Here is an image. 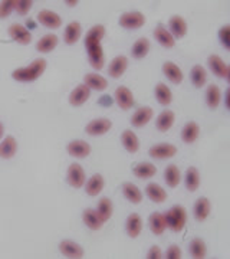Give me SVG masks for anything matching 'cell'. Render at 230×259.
Segmentation results:
<instances>
[{
  "instance_id": "1",
  "label": "cell",
  "mask_w": 230,
  "mask_h": 259,
  "mask_svg": "<svg viewBox=\"0 0 230 259\" xmlns=\"http://www.w3.org/2000/svg\"><path fill=\"white\" fill-rule=\"evenodd\" d=\"M105 36V28L102 25H95L86 32L85 36V48L89 57V64L95 69H102L105 57L101 48V40Z\"/></svg>"
},
{
  "instance_id": "2",
  "label": "cell",
  "mask_w": 230,
  "mask_h": 259,
  "mask_svg": "<svg viewBox=\"0 0 230 259\" xmlns=\"http://www.w3.org/2000/svg\"><path fill=\"white\" fill-rule=\"evenodd\" d=\"M46 65H48L46 61L42 59V58H39V59H35L32 64H29L28 67L16 69V71L12 74V77H13L15 81L23 82V84H26V82H33V81H36V79L45 72Z\"/></svg>"
},
{
  "instance_id": "3",
  "label": "cell",
  "mask_w": 230,
  "mask_h": 259,
  "mask_svg": "<svg viewBox=\"0 0 230 259\" xmlns=\"http://www.w3.org/2000/svg\"><path fill=\"white\" fill-rule=\"evenodd\" d=\"M164 216H165V222H167V228H170L176 233L182 232L187 222V212L180 204L172 206Z\"/></svg>"
},
{
  "instance_id": "4",
  "label": "cell",
  "mask_w": 230,
  "mask_h": 259,
  "mask_svg": "<svg viewBox=\"0 0 230 259\" xmlns=\"http://www.w3.org/2000/svg\"><path fill=\"white\" fill-rule=\"evenodd\" d=\"M145 23V18L143 13L140 12H130V13H124L120 18V25L125 29H138L144 26Z\"/></svg>"
},
{
  "instance_id": "5",
  "label": "cell",
  "mask_w": 230,
  "mask_h": 259,
  "mask_svg": "<svg viewBox=\"0 0 230 259\" xmlns=\"http://www.w3.org/2000/svg\"><path fill=\"white\" fill-rule=\"evenodd\" d=\"M85 180L86 176L84 169L77 163L71 164L69 169H68V182H69V184L72 187H75V189H79V187H82L85 184Z\"/></svg>"
},
{
  "instance_id": "6",
  "label": "cell",
  "mask_w": 230,
  "mask_h": 259,
  "mask_svg": "<svg viewBox=\"0 0 230 259\" xmlns=\"http://www.w3.org/2000/svg\"><path fill=\"white\" fill-rule=\"evenodd\" d=\"M177 154V147L172 144H155L150 148V156L157 160H164V159H170Z\"/></svg>"
},
{
  "instance_id": "7",
  "label": "cell",
  "mask_w": 230,
  "mask_h": 259,
  "mask_svg": "<svg viewBox=\"0 0 230 259\" xmlns=\"http://www.w3.org/2000/svg\"><path fill=\"white\" fill-rule=\"evenodd\" d=\"M111 127H112V123L108 118H98L86 125L85 131L86 134L89 135H102L106 134L111 130Z\"/></svg>"
},
{
  "instance_id": "8",
  "label": "cell",
  "mask_w": 230,
  "mask_h": 259,
  "mask_svg": "<svg viewBox=\"0 0 230 259\" xmlns=\"http://www.w3.org/2000/svg\"><path fill=\"white\" fill-rule=\"evenodd\" d=\"M115 101H117L120 108L130 110L131 107L134 106V95L127 86H120L115 91Z\"/></svg>"
},
{
  "instance_id": "9",
  "label": "cell",
  "mask_w": 230,
  "mask_h": 259,
  "mask_svg": "<svg viewBox=\"0 0 230 259\" xmlns=\"http://www.w3.org/2000/svg\"><path fill=\"white\" fill-rule=\"evenodd\" d=\"M67 150L69 156H72L75 159H85L91 153V145L82 140H75V141L68 144Z\"/></svg>"
},
{
  "instance_id": "10",
  "label": "cell",
  "mask_w": 230,
  "mask_h": 259,
  "mask_svg": "<svg viewBox=\"0 0 230 259\" xmlns=\"http://www.w3.org/2000/svg\"><path fill=\"white\" fill-rule=\"evenodd\" d=\"M39 23H42L43 26H46L49 29H58L62 25V19L61 16L56 15L52 10H40L38 15Z\"/></svg>"
},
{
  "instance_id": "11",
  "label": "cell",
  "mask_w": 230,
  "mask_h": 259,
  "mask_svg": "<svg viewBox=\"0 0 230 259\" xmlns=\"http://www.w3.org/2000/svg\"><path fill=\"white\" fill-rule=\"evenodd\" d=\"M89 95H91V89H89L85 84L78 85L77 88L71 92V95H69V102H71V106L81 107L82 104H85L86 101H88Z\"/></svg>"
},
{
  "instance_id": "12",
  "label": "cell",
  "mask_w": 230,
  "mask_h": 259,
  "mask_svg": "<svg viewBox=\"0 0 230 259\" xmlns=\"http://www.w3.org/2000/svg\"><path fill=\"white\" fill-rule=\"evenodd\" d=\"M154 111L153 108L150 107H143V108H138L134 113V115L131 117V124L134 127H144L145 124H148L153 118Z\"/></svg>"
},
{
  "instance_id": "13",
  "label": "cell",
  "mask_w": 230,
  "mask_h": 259,
  "mask_svg": "<svg viewBox=\"0 0 230 259\" xmlns=\"http://www.w3.org/2000/svg\"><path fill=\"white\" fill-rule=\"evenodd\" d=\"M8 32H9L10 36L15 39L18 43H20V45H28V43H30V40H32L30 32L25 26L18 25V23L12 25Z\"/></svg>"
},
{
  "instance_id": "14",
  "label": "cell",
  "mask_w": 230,
  "mask_h": 259,
  "mask_svg": "<svg viewBox=\"0 0 230 259\" xmlns=\"http://www.w3.org/2000/svg\"><path fill=\"white\" fill-rule=\"evenodd\" d=\"M59 249L62 252V255H65L67 258H82L84 256V249L74 240H62L59 245Z\"/></svg>"
},
{
  "instance_id": "15",
  "label": "cell",
  "mask_w": 230,
  "mask_h": 259,
  "mask_svg": "<svg viewBox=\"0 0 230 259\" xmlns=\"http://www.w3.org/2000/svg\"><path fill=\"white\" fill-rule=\"evenodd\" d=\"M209 67L211 72L219 78H229V67L224 64V61L217 55L209 57Z\"/></svg>"
},
{
  "instance_id": "16",
  "label": "cell",
  "mask_w": 230,
  "mask_h": 259,
  "mask_svg": "<svg viewBox=\"0 0 230 259\" xmlns=\"http://www.w3.org/2000/svg\"><path fill=\"white\" fill-rule=\"evenodd\" d=\"M154 38L164 48H172L176 45V39L172 38L171 33L164 28V25H158L155 28V30H154Z\"/></svg>"
},
{
  "instance_id": "17",
  "label": "cell",
  "mask_w": 230,
  "mask_h": 259,
  "mask_svg": "<svg viewBox=\"0 0 230 259\" xmlns=\"http://www.w3.org/2000/svg\"><path fill=\"white\" fill-rule=\"evenodd\" d=\"M168 25H170V30H171L170 33L172 35V38L180 39L186 36V33H187V23H186V20L183 19V18L177 16V15L171 16Z\"/></svg>"
},
{
  "instance_id": "18",
  "label": "cell",
  "mask_w": 230,
  "mask_h": 259,
  "mask_svg": "<svg viewBox=\"0 0 230 259\" xmlns=\"http://www.w3.org/2000/svg\"><path fill=\"white\" fill-rule=\"evenodd\" d=\"M127 67H128V59H127V57L120 55V57L114 58V61L109 64L108 74H109V77H112V78L123 77V74L125 72Z\"/></svg>"
},
{
  "instance_id": "19",
  "label": "cell",
  "mask_w": 230,
  "mask_h": 259,
  "mask_svg": "<svg viewBox=\"0 0 230 259\" xmlns=\"http://www.w3.org/2000/svg\"><path fill=\"white\" fill-rule=\"evenodd\" d=\"M211 204L207 197H200L194 204V218L199 222H204L210 215Z\"/></svg>"
},
{
  "instance_id": "20",
  "label": "cell",
  "mask_w": 230,
  "mask_h": 259,
  "mask_svg": "<svg viewBox=\"0 0 230 259\" xmlns=\"http://www.w3.org/2000/svg\"><path fill=\"white\" fill-rule=\"evenodd\" d=\"M84 84L89 89H95V91H104L108 88V81L98 74H86L84 78Z\"/></svg>"
},
{
  "instance_id": "21",
  "label": "cell",
  "mask_w": 230,
  "mask_h": 259,
  "mask_svg": "<svg viewBox=\"0 0 230 259\" xmlns=\"http://www.w3.org/2000/svg\"><path fill=\"white\" fill-rule=\"evenodd\" d=\"M16 150H18V143L15 140V137H6L2 143H0V157L2 159H6L9 160L12 159L15 154H16Z\"/></svg>"
},
{
  "instance_id": "22",
  "label": "cell",
  "mask_w": 230,
  "mask_h": 259,
  "mask_svg": "<svg viewBox=\"0 0 230 259\" xmlns=\"http://www.w3.org/2000/svg\"><path fill=\"white\" fill-rule=\"evenodd\" d=\"M81 32H82L81 23H78V22H71L67 26V29H65V33H64L65 43H68V45L77 43L78 40H79V38H81Z\"/></svg>"
},
{
  "instance_id": "23",
  "label": "cell",
  "mask_w": 230,
  "mask_h": 259,
  "mask_svg": "<svg viewBox=\"0 0 230 259\" xmlns=\"http://www.w3.org/2000/svg\"><path fill=\"white\" fill-rule=\"evenodd\" d=\"M143 230V221L141 218L137 215V213H133L128 216L127 219V233L130 238H137Z\"/></svg>"
},
{
  "instance_id": "24",
  "label": "cell",
  "mask_w": 230,
  "mask_h": 259,
  "mask_svg": "<svg viewBox=\"0 0 230 259\" xmlns=\"http://www.w3.org/2000/svg\"><path fill=\"white\" fill-rule=\"evenodd\" d=\"M104 189V179L101 174H94L85 184V190L89 196H98Z\"/></svg>"
},
{
  "instance_id": "25",
  "label": "cell",
  "mask_w": 230,
  "mask_h": 259,
  "mask_svg": "<svg viewBox=\"0 0 230 259\" xmlns=\"http://www.w3.org/2000/svg\"><path fill=\"white\" fill-rule=\"evenodd\" d=\"M150 228L153 230L154 235H163L164 230L167 229V222L163 213L154 212L150 216Z\"/></svg>"
},
{
  "instance_id": "26",
  "label": "cell",
  "mask_w": 230,
  "mask_h": 259,
  "mask_svg": "<svg viewBox=\"0 0 230 259\" xmlns=\"http://www.w3.org/2000/svg\"><path fill=\"white\" fill-rule=\"evenodd\" d=\"M56 45L58 36L53 35V33H49V35H45V36L40 38L38 45H36V49H38V52H40V54H49V52H52L53 49L56 48Z\"/></svg>"
},
{
  "instance_id": "27",
  "label": "cell",
  "mask_w": 230,
  "mask_h": 259,
  "mask_svg": "<svg viewBox=\"0 0 230 259\" xmlns=\"http://www.w3.org/2000/svg\"><path fill=\"white\" fill-rule=\"evenodd\" d=\"M145 192L148 194V197L155 203H163L167 200V193L164 190L163 187L157 183H150L147 187H145Z\"/></svg>"
},
{
  "instance_id": "28",
  "label": "cell",
  "mask_w": 230,
  "mask_h": 259,
  "mask_svg": "<svg viewBox=\"0 0 230 259\" xmlns=\"http://www.w3.org/2000/svg\"><path fill=\"white\" fill-rule=\"evenodd\" d=\"M121 141H123V145L127 148L128 153H137L140 148V141L131 130H125L121 135Z\"/></svg>"
},
{
  "instance_id": "29",
  "label": "cell",
  "mask_w": 230,
  "mask_h": 259,
  "mask_svg": "<svg viewBox=\"0 0 230 259\" xmlns=\"http://www.w3.org/2000/svg\"><path fill=\"white\" fill-rule=\"evenodd\" d=\"M96 213H98V216H99V219H101L102 223L109 221V218L112 216V201L109 200L108 197H102L99 200V203H98Z\"/></svg>"
},
{
  "instance_id": "30",
  "label": "cell",
  "mask_w": 230,
  "mask_h": 259,
  "mask_svg": "<svg viewBox=\"0 0 230 259\" xmlns=\"http://www.w3.org/2000/svg\"><path fill=\"white\" fill-rule=\"evenodd\" d=\"M200 134V127L196 123H189V124L184 125L182 131V138L184 143L192 144L197 140V137Z\"/></svg>"
},
{
  "instance_id": "31",
  "label": "cell",
  "mask_w": 230,
  "mask_h": 259,
  "mask_svg": "<svg viewBox=\"0 0 230 259\" xmlns=\"http://www.w3.org/2000/svg\"><path fill=\"white\" fill-rule=\"evenodd\" d=\"M164 179H165V183H167L171 189L177 187L180 180H182V176H180L179 167L174 166V164L167 166V169H165V172H164Z\"/></svg>"
},
{
  "instance_id": "32",
  "label": "cell",
  "mask_w": 230,
  "mask_h": 259,
  "mask_svg": "<svg viewBox=\"0 0 230 259\" xmlns=\"http://www.w3.org/2000/svg\"><path fill=\"white\" fill-rule=\"evenodd\" d=\"M163 71L165 74V77L171 81L172 84H182L183 81V74L180 71V68L177 67L176 64L172 62H165L163 65Z\"/></svg>"
},
{
  "instance_id": "33",
  "label": "cell",
  "mask_w": 230,
  "mask_h": 259,
  "mask_svg": "<svg viewBox=\"0 0 230 259\" xmlns=\"http://www.w3.org/2000/svg\"><path fill=\"white\" fill-rule=\"evenodd\" d=\"M155 98L161 106H170L172 101V94L170 88L163 82L157 84V86H155Z\"/></svg>"
},
{
  "instance_id": "34",
  "label": "cell",
  "mask_w": 230,
  "mask_h": 259,
  "mask_svg": "<svg viewBox=\"0 0 230 259\" xmlns=\"http://www.w3.org/2000/svg\"><path fill=\"white\" fill-rule=\"evenodd\" d=\"M123 192H124L125 197L131 201V203L137 204V203H141V200H143V193L135 186L134 183H124Z\"/></svg>"
},
{
  "instance_id": "35",
  "label": "cell",
  "mask_w": 230,
  "mask_h": 259,
  "mask_svg": "<svg viewBox=\"0 0 230 259\" xmlns=\"http://www.w3.org/2000/svg\"><path fill=\"white\" fill-rule=\"evenodd\" d=\"M150 50V42L147 38H140L138 40H135V43L131 48V55L135 58V59H143V58L147 57Z\"/></svg>"
},
{
  "instance_id": "36",
  "label": "cell",
  "mask_w": 230,
  "mask_h": 259,
  "mask_svg": "<svg viewBox=\"0 0 230 259\" xmlns=\"http://www.w3.org/2000/svg\"><path fill=\"white\" fill-rule=\"evenodd\" d=\"M82 219L85 222L86 226L92 230L101 229V226L104 225V223L101 222V219H99L96 211H92V209H85L84 213H82Z\"/></svg>"
},
{
  "instance_id": "37",
  "label": "cell",
  "mask_w": 230,
  "mask_h": 259,
  "mask_svg": "<svg viewBox=\"0 0 230 259\" xmlns=\"http://www.w3.org/2000/svg\"><path fill=\"white\" fill-rule=\"evenodd\" d=\"M200 186V174L196 167H190L186 173V187L189 192H196Z\"/></svg>"
},
{
  "instance_id": "38",
  "label": "cell",
  "mask_w": 230,
  "mask_h": 259,
  "mask_svg": "<svg viewBox=\"0 0 230 259\" xmlns=\"http://www.w3.org/2000/svg\"><path fill=\"white\" fill-rule=\"evenodd\" d=\"M172 124H174V113L168 111V110H167V111H163L161 114L158 115L157 123H155L157 128H158L160 131H163V133L168 131V130L171 128Z\"/></svg>"
},
{
  "instance_id": "39",
  "label": "cell",
  "mask_w": 230,
  "mask_h": 259,
  "mask_svg": "<svg viewBox=\"0 0 230 259\" xmlns=\"http://www.w3.org/2000/svg\"><path fill=\"white\" fill-rule=\"evenodd\" d=\"M206 101H207V106L210 107L211 110L217 108L221 101V94L219 86L210 85L207 88V92H206Z\"/></svg>"
},
{
  "instance_id": "40",
  "label": "cell",
  "mask_w": 230,
  "mask_h": 259,
  "mask_svg": "<svg viewBox=\"0 0 230 259\" xmlns=\"http://www.w3.org/2000/svg\"><path fill=\"white\" fill-rule=\"evenodd\" d=\"M190 77H192L193 85L197 86V88H201V86L206 84L207 74H206V69L201 67V65H194V67L192 68Z\"/></svg>"
},
{
  "instance_id": "41",
  "label": "cell",
  "mask_w": 230,
  "mask_h": 259,
  "mask_svg": "<svg viewBox=\"0 0 230 259\" xmlns=\"http://www.w3.org/2000/svg\"><path fill=\"white\" fill-rule=\"evenodd\" d=\"M133 172H134L135 176L140 177V179H148V177L155 176L157 169H155V166L151 163H141L138 164V166H135Z\"/></svg>"
},
{
  "instance_id": "42",
  "label": "cell",
  "mask_w": 230,
  "mask_h": 259,
  "mask_svg": "<svg viewBox=\"0 0 230 259\" xmlns=\"http://www.w3.org/2000/svg\"><path fill=\"white\" fill-rule=\"evenodd\" d=\"M190 253L194 259H203L206 256V243L204 240L199 239H193L190 242Z\"/></svg>"
},
{
  "instance_id": "43",
  "label": "cell",
  "mask_w": 230,
  "mask_h": 259,
  "mask_svg": "<svg viewBox=\"0 0 230 259\" xmlns=\"http://www.w3.org/2000/svg\"><path fill=\"white\" fill-rule=\"evenodd\" d=\"M15 3L16 0H5L0 3V19H5L9 16L12 10L15 9Z\"/></svg>"
},
{
  "instance_id": "44",
  "label": "cell",
  "mask_w": 230,
  "mask_h": 259,
  "mask_svg": "<svg viewBox=\"0 0 230 259\" xmlns=\"http://www.w3.org/2000/svg\"><path fill=\"white\" fill-rule=\"evenodd\" d=\"M32 0H16L15 3V10L19 13V15H26L30 8H32Z\"/></svg>"
},
{
  "instance_id": "45",
  "label": "cell",
  "mask_w": 230,
  "mask_h": 259,
  "mask_svg": "<svg viewBox=\"0 0 230 259\" xmlns=\"http://www.w3.org/2000/svg\"><path fill=\"white\" fill-rule=\"evenodd\" d=\"M165 258L168 259H180L182 258V250L177 245H172L167 249V253H165Z\"/></svg>"
},
{
  "instance_id": "46",
  "label": "cell",
  "mask_w": 230,
  "mask_h": 259,
  "mask_svg": "<svg viewBox=\"0 0 230 259\" xmlns=\"http://www.w3.org/2000/svg\"><path fill=\"white\" fill-rule=\"evenodd\" d=\"M229 26H224V28L221 29L220 32H219V36H220L221 43L224 45V48L229 49Z\"/></svg>"
},
{
  "instance_id": "47",
  "label": "cell",
  "mask_w": 230,
  "mask_h": 259,
  "mask_svg": "<svg viewBox=\"0 0 230 259\" xmlns=\"http://www.w3.org/2000/svg\"><path fill=\"white\" fill-rule=\"evenodd\" d=\"M147 258L148 259H161L163 258V252H161V249H160L158 246H153V248H150V250H148V253H147Z\"/></svg>"
},
{
  "instance_id": "48",
  "label": "cell",
  "mask_w": 230,
  "mask_h": 259,
  "mask_svg": "<svg viewBox=\"0 0 230 259\" xmlns=\"http://www.w3.org/2000/svg\"><path fill=\"white\" fill-rule=\"evenodd\" d=\"M28 26L30 29H33V28H36V23L35 22H32V20H28Z\"/></svg>"
},
{
  "instance_id": "49",
  "label": "cell",
  "mask_w": 230,
  "mask_h": 259,
  "mask_svg": "<svg viewBox=\"0 0 230 259\" xmlns=\"http://www.w3.org/2000/svg\"><path fill=\"white\" fill-rule=\"evenodd\" d=\"M67 3H68V6H75L78 2H75V0H68Z\"/></svg>"
},
{
  "instance_id": "50",
  "label": "cell",
  "mask_w": 230,
  "mask_h": 259,
  "mask_svg": "<svg viewBox=\"0 0 230 259\" xmlns=\"http://www.w3.org/2000/svg\"><path fill=\"white\" fill-rule=\"evenodd\" d=\"M3 133H5V127H3V124L0 123V138L3 137Z\"/></svg>"
}]
</instances>
